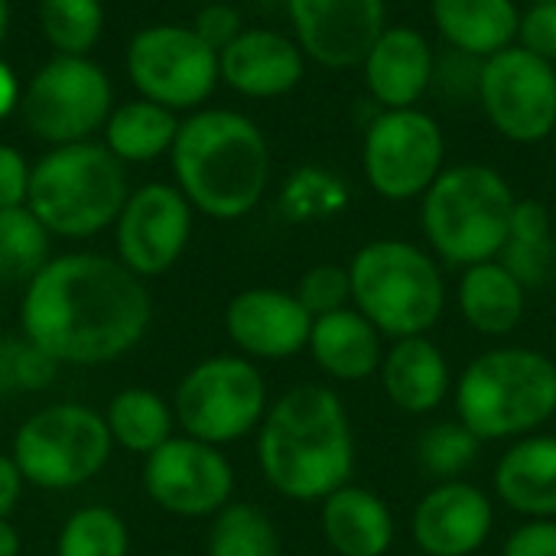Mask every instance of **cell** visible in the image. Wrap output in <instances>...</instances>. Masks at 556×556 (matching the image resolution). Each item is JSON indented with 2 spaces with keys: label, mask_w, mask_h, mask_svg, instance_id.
<instances>
[{
  "label": "cell",
  "mask_w": 556,
  "mask_h": 556,
  "mask_svg": "<svg viewBox=\"0 0 556 556\" xmlns=\"http://www.w3.org/2000/svg\"><path fill=\"white\" fill-rule=\"evenodd\" d=\"M150 319L143 277L91 251L49 257L20 303L23 339L59 365H108L147 336Z\"/></svg>",
  "instance_id": "6da1fadb"
},
{
  "label": "cell",
  "mask_w": 556,
  "mask_h": 556,
  "mask_svg": "<svg viewBox=\"0 0 556 556\" xmlns=\"http://www.w3.org/2000/svg\"><path fill=\"white\" fill-rule=\"evenodd\" d=\"M264 482L290 502H323L352 482L355 433L342 397L326 384L280 394L257 427Z\"/></svg>",
  "instance_id": "7a4b0ae2"
},
{
  "label": "cell",
  "mask_w": 556,
  "mask_h": 556,
  "mask_svg": "<svg viewBox=\"0 0 556 556\" xmlns=\"http://www.w3.org/2000/svg\"><path fill=\"white\" fill-rule=\"evenodd\" d=\"M176 189L208 218H244L267 192L270 143L264 130L228 108L195 111L179 124L169 150Z\"/></svg>",
  "instance_id": "3957f363"
},
{
  "label": "cell",
  "mask_w": 556,
  "mask_h": 556,
  "mask_svg": "<svg viewBox=\"0 0 556 556\" xmlns=\"http://www.w3.org/2000/svg\"><path fill=\"white\" fill-rule=\"evenodd\" d=\"M453 397L456 420L482 443L531 437L556 414V358L521 345L489 349L466 365Z\"/></svg>",
  "instance_id": "277c9868"
},
{
  "label": "cell",
  "mask_w": 556,
  "mask_h": 556,
  "mask_svg": "<svg viewBox=\"0 0 556 556\" xmlns=\"http://www.w3.org/2000/svg\"><path fill=\"white\" fill-rule=\"evenodd\" d=\"M518 195L485 163L446 166L420 195V225L437 257L453 267L495 261L508 241Z\"/></svg>",
  "instance_id": "5b68a950"
},
{
  "label": "cell",
  "mask_w": 556,
  "mask_h": 556,
  "mask_svg": "<svg viewBox=\"0 0 556 556\" xmlns=\"http://www.w3.org/2000/svg\"><path fill=\"white\" fill-rule=\"evenodd\" d=\"M352 306L381 336H427L446 309V280L433 254L414 241H368L349 261Z\"/></svg>",
  "instance_id": "8992f818"
},
{
  "label": "cell",
  "mask_w": 556,
  "mask_h": 556,
  "mask_svg": "<svg viewBox=\"0 0 556 556\" xmlns=\"http://www.w3.org/2000/svg\"><path fill=\"white\" fill-rule=\"evenodd\" d=\"M124 163L94 140L52 147L29 176V212L59 238H91L117 222L127 202Z\"/></svg>",
  "instance_id": "52a82bcc"
},
{
  "label": "cell",
  "mask_w": 556,
  "mask_h": 556,
  "mask_svg": "<svg viewBox=\"0 0 556 556\" xmlns=\"http://www.w3.org/2000/svg\"><path fill=\"white\" fill-rule=\"evenodd\" d=\"M114 450L104 414L85 404H49L13 437V463L26 485L65 492L101 476Z\"/></svg>",
  "instance_id": "ba28073f"
},
{
  "label": "cell",
  "mask_w": 556,
  "mask_h": 556,
  "mask_svg": "<svg viewBox=\"0 0 556 556\" xmlns=\"http://www.w3.org/2000/svg\"><path fill=\"white\" fill-rule=\"evenodd\" d=\"M267 384L244 355H212L189 368L176 388L173 414L186 437L212 446L254 433L267 414Z\"/></svg>",
  "instance_id": "9c48e42d"
},
{
  "label": "cell",
  "mask_w": 556,
  "mask_h": 556,
  "mask_svg": "<svg viewBox=\"0 0 556 556\" xmlns=\"http://www.w3.org/2000/svg\"><path fill=\"white\" fill-rule=\"evenodd\" d=\"M20 111L33 137L65 147L104 130L114 111V88L108 72L88 55H52L26 81Z\"/></svg>",
  "instance_id": "30bf717a"
},
{
  "label": "cell",
  "mask_w": 556,
  "mask_h": 556,
  "mask_svg": "<svg viewBox=\"0 0 556 556\" xmlns=\"http://www.w3.org/2000/svg\"><path fill=\"white\" fill-rule=\"evenodd\" d=\"M446 137L433 114L420 108L381 111L362 140V169L368 186L388 202L420 199L446 169Z\"/></svg>",
  "instance_id": "8fae6325"
},
{
  "label": "cell",
  "mask_w": 556,
  "mask_h": 556,
  "mask_svg": "<svg viewBox=\"0 0 556 556\" xmlns=\"http://www.w3.org/2000/svg\"><path fill=\"white\" fill-rule=\"evenodd\" d=\"M124 65L140 98L169 111L199 108L222 81L218 52L205 46L192 26L179 23H153L140 29L127 46Z\"/></svg>",
  "instance_id": "7c38bea8"
},
{
  "label": "cell",
  "mask_w": 556,
  "mask_h": 556,
  "mask_svg": "<svg viewBox=\"0 0 556 556\" xmlns=\"http://www.w3.org/2000/svg\"><path fill=\"white\" fill-rule=\"evenodd\" d=\"M476 85L485 117L505 140L541 143L556 130V65L525 46L482 59Z\"/></svg>",
  "instance_id": "4fadbf2b"
},
{
  "label": "cell",
  "mask_w": 556,
  "mask_h": 556,
  "mask_svg": "<svg viewBox=\"0 0 556 556\" xmlns=\"http://www.w3.org/2000/svg\"><path fill=\"white\" fill-rule=\"evenodd\" d=\"M143 489L156 508L176 518H215L235 495V469L222 446L195 437H169L143 459Z\"/></svg>",
  "instance_id": "5bb4252c"
},
{
  "label": "cell",
  "mask_w": 556,
  "mask_h": 556,
  "mask_svg": "<svg viewBox=\"0 0 556 556\" xmlns=\"http://www.w3.org/2000/svg\"><path fill=\"white\" fill-rule=\"evenodd\" d=\"M189 235H192L189 199L166 182L140 186L137 192L127 195L114 222L117 261L137 277H160L182 257Z\"/></svg>",
  "instance_id": "9a60e30c"
},
{
  "label": "cell",
  "mask_w": 556,
  "mask_h": 556,
  "mask_svg": "<svg viewBox=\"0 0 556 556\" xmlns=\"http://www.w3.org/2000/svg\"><path fill=\"white\" fill-rule=\"evenodd\" d=\"M287 16L303 55L326 68L362 65L388 29L384 0H287Z\"/></svg>",
  "instance_id": "2e32d148"
},
{
  "label": "cell",
  "mask_w": 556,
  "mask_h": 556,
  "mask_svg": "<svg viewBox=\"0 0 556 556\" xmlns=\"http://www.w3.org/2000/svg\"><path fill=\"white\" fill-rule=\"evenodd\" d=\"M225 332L244 358L283 362L306 352L313 316L290 290L251 287L231 296L225 309Z\"/></svg>",
  "instance_id": "e0dca14e"
},
{
  "label": "cell",
  "mask_w": 556,
  "mask_h": 556,
  "mask_svg": "<svg viewBox=\"0 0 556 556\" xmlns=\"http://www.w3.org/2000/svg\"><path fill=\"white\" fill-rule=\"evenodd\" d=\"M495 528L492 498L466 482H437L410 515V534L420 554L427 556H472L485 547Z\"/></svg>",
  "instance_id": "ac0fdd59"
},
{
  "label": "cell",
  "mask_w": 556,
  "mask_h": 556,
  "mask_svg": "<svg viewBox=\"0 0 556 556\" xmlns=\"http://www.w3.org/2000/svg\"><path fill=\"white\" fill-rule=\"evenodd\" d=\"M218 75L244 98H280L303 81L306 55L293 36L254 26L218 52Z\"/></svg>",
  "instance_id": "d6986e66"
},
{
  "label": "cell",
  "mask_w": 556,
  "mask_h": 556,
  "mask_svg": "<svg viewBox=\"0 0 556 556\" xmlns=\"http://www.w3.org/2000/svg\"><path fill=\"white\" fill-rule=\"evenodd\" d=\"M433 46L417 26H388L362 62L368 94L384 108H417L433 81Z\"/></svg>",
  "instance_id": "ffe728a7"
},
{
  "label": "cell",
  "mask_w": 556,
  "mask_h": 556,
  "mask_svg": "<svg viewBox=\"0 0 556 556\" xmlns=\"http://www.w3.org/2000/svg\"><path fill=\"white\" fill-rule=\"evenodd\" d=\"M378 375L388 401L414 417L433 414L437 407H443V401L453 391L450 362L443 349L427 336L394 339L391 349H384V362Z\"/></svg>",
  "instance_id": "44dd1931"
},
{
  "label": "cell",
  "mask_w": 556,
  "mask_h": 556,
  "mask_svg": "<svg viewBox=\"0 0 556 556\" xmlns=\"http://www.w3.org/2000/svg\"><path fill=\"white\" fill-rule=\"evenodd\" d=\"M316 368L342 384H362L381 371L384 336L355 306L313 319L309 345Z\"/></svg>",
  "instance_id": "7402d4cb"
},
{
  "label": "cell",
  "mask_w": 556,
  "mask_h": 556,
  "mask_svg": "<svg viewBox=\"0 0 556 556\" xmlns=\"http://www.w3.org/2000/svg\"><path fill=\"white\" fill-rule=\"evenodd\" d=\"M319 528L326 544L339 556H384L394 547V515L381 495L362 485H342L326 495Z\"/></svg>",
  "instance_id": "603a6c76"
},
{
  "label": "cell",
  "mask_w": 556,
  "mask_h": 556,
  "mask_svg": "<svg viewBox=\"0 0 556 556\" xmlns=\"http://www.w3.org/2000/svg\"><path fill=\"white\" fill-rule=\"evenodd\" d=\"M495 495L525 518H556V437L515 440L495 466Z\"/></svg>",
  "instance_id": "cb8c5ba5"
},
{
  "label": "cell",
  "mask_w": 556,
  "mask_h": 556,
  "mask_svg": "<svg viewBox=\"0 0 556 556\" xmlns=\"http://www.w3.org/2000/svg\"><path fill=\"white\" fill-rule=\"evenodd\" d=\"M456 303L469 329L489 339L515 332L528 313V287L495 257L463 270Z\"/></svg>",
  "instance_id": "d4e9b609"
},
{
  "label": "cell",
  "mask_w": 556,
  "mask_h": 556,
  "mask_svg": "<svg viewBox=\"0 0 556 556\" xmlns=\"http://www.w3.org/2000/svg\"><path fill=\"white\" fill-rule=\"evenodd\" d=\"M440 36L472 59H489L518 42L521 10L515 0H430Z\"/></svg>",
  "instance_id": "484cf974"
},
{
  "label": "cell",
  "mask_w": 556,
  "mask_h": 556,
  "mask_svg": "<svg viewBox=\"0 0 556 556\" xmlns=\"http://www.w3.org/2000/svg\"><path fill=\"white\" fill-rule=\"evenodd\" d=\"M179 124L182 121H176V111L156 101L137 98L111 111L104 124V147L121 163H150L173 150Z\"/></svg>",
  "instance_id": "4316f807"
},
{
  "label": "cell",
  "mask_w": 556,
  "mask_h": 556,
  "mask_svg": "<svg viewBox=\"0 0 556 556\" xmlns=\"http://www.w3.org/2000/svg\"><path fill=\"white\" fill-rule=\"evenodd\" d=\"M104 420L114 446H124L127 453H140L143 459L153 450H160L176 427L173 407L156 391L147 388H127L114 394L104 410Z\"/></svg>",
  "instance_id": "83f0119b"
},
{
  "label": "cell",
  "mask_w": 556,
  "mask_h": 556,
  "mask_svg": "<svg viewBox=\"0 0 556 556\" xmlns=\"http://www.w3.org/2000/svg\"><path fill=\"white\" fill-rule=\"evenodd\" d=\"M49 238L29 205L0 208V283H29L49 264Z\"/></svg>",
  "instance_id": "f1b7e54d"
},
{
  "label": "cell",
  "mask_w": 556,
  "mask_h": 556,
  "mask_svg": "<svg viewBox=\"0 0 556 556\" xmlns=\"http://www.w3.org/2000/svg\"><path fill=\"white\" fill-rule=\"evenodd\" d=\"M205 556H283L277 525L254 505L231 502L212 518Z\"/></svg>",
  "instance_id": "f546056e"
},
{
  "label": "cell",
  "mask_w": 556,
  "mask_h": 556,
  "mask_svg": "<svg viewBox=\"0 0 556 556\" xmlns=\"http://www.w3.org/2000/svg\"><path fill=\"white\" fill-rule=\"evenodd\" d=\"M39 29L55 55H88L104 33L101 0H39Z\"/></svg>",
  "instance_id": "4dcf8cb0"
},
{
  "label": "cell",
  "mask_w": 556,
  "mask_h": 556,
  "mask_svg": "<svg viewBox=\"0 0 556 556\" xmlns=\"http://www.w3.org/2000/svg\"><path fill=\"white\" fill-rule=\"evenodd\" d=\"M130 534L117 511L104 505L78 508L59 531L55 556H127Z\"/></svg>",
  "instance_id": "1f68e13d"
},
{
  "label": "cell",
  "mask_w": 556,
  "mask_h": 556,
  "mask_svg": "<svg viewBox=\"0 0 556 556\" xmlns=\"http://www.w3.org/2000/svg\"><path fill=\"white\" fill-rule=\"evenodd\" d=\"M479 446L482 440L459 420L433 424L417 440V466L424 476L437 482H453V479H463L476 466Z\"/></svg>",
  "instance_id": "d6a6232c"
},
{
  "label": "cell",
  "mask_w": 556,
  "mask_h": 556,
  "mask_svg": "<svg viewBox=\"0 0 556 556\" xmlns=\"http://www.w3.org/2000/svg\"><path fill=\"white\" fill-rule=\"evenodd\" d=\"M345 202H349V189L342 186V179L326 169H313V166L293 173L280 195V208L290 222L329 218V215L342 212Z\"/></svg>",
  "instance_id": "836d02e7"
},
{
  "label": "cell",
  "mask_w": 556,
  "mask_h": 556,
  "mask_svg": "<svg viewBox=\"0 0 556 556\" xmlns=\"http://www.w3.org/2000/svg\"><path fill=\"white\" fill-rule=\"evenodd\" d=\"M59 362L39 352L29 339L0 336V397L16 391H42L55 381Z\"/></svg>",
  "instance_id": "e575fe53"
},
{
  "label": "cell",
  "mask_w": 556,
  "mask_h": 556,
  "mask_svg": "<svg viewBox=\"0 0 556 556\" xmlns=\"http://www.w3.org/2000/svg\"><path fill=\"white\" fill-rule=\"evenodd\" d=\"M296 300L306 306V313L313 319L339 313L345 306H352V277L349 267L342 264H316L309 267L300 283H296Z\"/></svg>",
  "instance_id": "d590c367"
},
{
  "label": "cell",
  "mask_w": 556,
  "mask_h": 556,
  "mask_svg": "<svg viewBox=\"0 0 556 556\" xmlns=\"http://www.w3.org/2000/svg\"><path fill=\"white\" fill-rule=\"evenodd\" d=\"M192 29L199 33V39H202L205 46H212L215 52H222V49L231 46L248 26L241 23V13H238L231 3H225V0H208V3H202V10L195 13Z\"/></svg>",
  "instance_id": "8d00e7d4"
},
{
  "label": "cell",
  "mask_w": 556,
  "mask_h": 556,
  "mask_svg": "<svg viewBox=\"0 0 556 556\" xmlns=\"http://www.w3.org/2000/svg\"><path fill=\"white\" fill-rule=\"evenodd\" d=\"M518 46L556 65V3H531L521 13Z\"/></svg>",
  "instance_id": "74e56055"
},
{
  "label": "cell",
  "mask_w": 556,
  "mask_h": 556,
  "mask_svg": "<svg viewBox=\"0 0 556 556\" xmlns=\"http://www.w3.org/2000/svg\"><path fill=\"white\" fill-rule=\"evenodd\" d=\"M502 556H556V518H528L511 531Z\"/></svg>",
  "instance_id": "f35d334b"
},
{
  "label": "cell",
  "mask_w": 556,
  "mask_h": 556,
  "mask_svg": "<svg viewBox=\"0 0 556 556\" xmlns=\"http://www.w3.org/2000/svg\"><path fill=\"white\" fill-rule=\"evenodd\" d=\"M29 176H33V166L23 160V153L10 143H0V208L26 205Z\"/></svg>",
  "instance_id": "ab89813d"
},
{
  "label": "cell",
  "mask_w": 556,
  "mask_h": 556,
  "mask_svg": "<svg viewBox=\"0 0 556 556\" xmlns=\"http://www.w3.org/2000/svg\"><path fill=\"white\" fill-rule=\"evenodd\" d=\"M23 472L16 469L13 456H0V518H10V511L16 508L20 495H23Z\"/></svg>",
  "instance_id": "60d3db41"
},
{
  "label": "cell",
  "mask_w": 556,
  "mask_h": 556,
  "mask_svg": "<svg viewBox=\"0 0 556 556\" xmlns=\"http://www.w3.org/2000/svg\"><path fill=\"white\" fill-rule=\"evenodd\" d=\"M20 98H23V88H20L16 72L7 62H0V117L13 114L20 108Z\"/></svg>",
  "instance_id": "b9f144b4"
},
{
  "label": "cell",
  "mask_w": 556,
  "mask_h": 556,
  "mask_svg": "<svg viewBox=\"0 0 556 556\" xmlns=\"http://www.w3.org/2000/svg\"><path fill=\"white\" fill-rule=\"evenodd\" d=\"M0 556H20V534L7 518H0Z\"/></svg>",
  "instance_id": "7bdbcfd3"
},
{
  "label": "cell",
  "mask_w": 556,
  "mask_h": 556,
  "mask_svg": "<svg viewBox=\"0 0 556 556\" xmlns=\"http://www.w3.org/2000/svg\"><path fill=\"white\" fill-rule=\"evenodd\" d=\"M10 33V0H0V46Z\"/></svg>",
  "instance_id": "ee69618b"
},
{
  "label": "cell",
  "mask_w": 556,
  "mask_h": 556,
  "mask_svg": "<svg viewBox=\"0 0 556 556\" xmlns=\"http://www.w3.org/2000/svg\"><path fill=\"white\" fill-rule=\"evenodd\" d=\"M531 3H556V0H531Z\"/></svg>",
  "instance_id": "f6af8a7d"
},
{
  "label": "cell",
  "mask_w": 556,
  "mask_h": 556,
  "mask_svg": "<svg viewBox=\"0 0 556 556\" xmlns=\"http://www.w3.org/2000/svg\"><path fill=\"white\" fill-rule=\"evenodd\" d=\"M554 358H556V332H554Z\"/></svg>",
  "instance_id": "bcb514c9"
},
{
  "label": "cell",
  "mask_w": 556,
  "mask_h": 556,
  "mask_svg": "<svg viewBox=\"0 0 556 556\" xmlns=\"http://www.w3.org/2000/svg\"><path fill=\"white\" fill-rule=\"evenodd\" d=\"M195 3H208V0H195Z\"/></svg>",
  "instance_id": "7dc6e473"
},
{
  "label": "cell",
  "mask_w": 556,
  "mask_h": 556,
  "mask_svg": "<svg viewBox=\"0 0 556 556\" xmlns=\"http://www.w3.org/2000/svg\"><path fill=\"white\" fill-rule=\"evenodd\" d=\"M417 556H427V554H417Z\"/></svg>",
  "instance_id": "c3c4849f"
}]
</instances>
